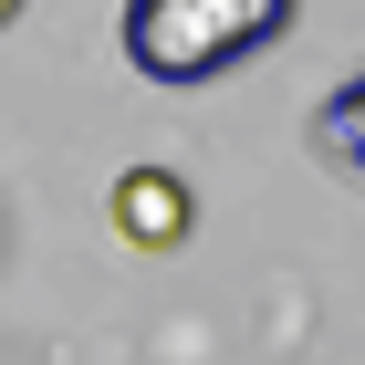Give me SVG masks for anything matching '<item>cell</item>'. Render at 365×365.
<instances>
[{
	"mask_svg": "<svg viewBox=\"0 0 365 365\" xmlns=\"http://www.w3.org/2000/svg\"><path fill=\"white\" fill-rule=\"evenodd\" d=\"M303 0H125V63H136L146 84H220L240 63H261L292 31Z\"/></svg>",
	"mask_w": 365,
	"mask_h": 365,
	"instance_id": "cell-1",
	"label": "cell"
},
{
	"mask_svg": "<svg viewBox=\"0 0 365 365\" xmlns=\"http://www.w3.org/2000/svg\"><path fill=\"white\" fill-rule=\"evenodd\" d=\"M105 209H115V230H125V251H178L198 230V198H188L178 168H125L105 188Z\"/></svg>",
	"mask_w": 365,
	"mask_h": 365,
	"instance_id": "cell-2",
	"label": "cell"
},
{
	"mask_svg": "<svg viewBox=\"0 0 365 365\" xmlns=\"http://www.w3.org/2000/svg\"><path fill=\"white\" fill-rule=\"evenodd\" d=\"M313 146H324L334 168H355V178H365V73H355L344 94H324V115H313Z\"/></svg>",
	"mask_w": 365,
	"mask_h": 365,
	"instance_id": "cell-3",
	"label": "cell"
},
{
	"mask_svg": "<svg viewBox=\"0 0 365 365\" xmlns=\"http://www.w3.org/2000/svg\"><path fill=\"white\" fill-rule=\"evenodd\" d=\"M11 21H21V0H0V31H11Z\"/></svg>",
	"mask_w": 365,
	"mask_h": 365,
	"instance_id": "cell-4",
	"label": "cell"
}]
</instances>
